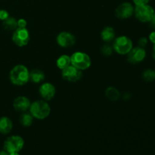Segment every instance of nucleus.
Masks as SVG:
<instances>
[{"label": "nucleus", "mask_w": 155, "mask_h": 155, "mask_svg": "<svg viewBox=\"0 0 155 155\" xmlns=\"http://www.w3.org/2000/svg\"><path fill=\"white\" fill-rule=\"evenodd\" d=\"M152 57L154 58L155 60V44H154V47H153V51H152Z\"/></svg>", "instance_id": "c756f323"}, {"label": "nucleus", "mask_w": 155, "mask_h": 155, "mask_svg": "<svg viewBox=\"0 0 155 155\" xmlns=\"http://www.w3.org/2000/svg\"><path fill=\"white\" fill-rule=\"evenodd\" d=\"M30 39V32L27 28H17L12 34V41L18 47L27 45Z\"/></svg>", "instance_id": "0eeeda50"}, {"label": "nucleus", "mask_w": 155, "mask_h": 155, "mask_svg": "<svg viewBox=\"0 0 155 155\" xmlns=\"http://www.w3.org/2000/svg\"><path fill=\"white\" fill-rule=\"evenodd\" d=\"M134 9L131 3L124 2L117 8L115 15L119 19H127L134 14Z\"/></svg>", "instance_id": "9b49d317"}, {"label": "nucleus", "mask_w": 155, "mask_h": 155, "mask_svg": "<svg viewBox=\"0 0 155 155\" xmlns=\"http://www.w3.org/2000/svg\"><path fill=\"white\" fill-rule=\"evenodd\" d=\"M149 40L151 43L155 44V31L151 32L149 34Z\"/></svg>", "instance_id": "bb28decb"}, {"label": "nucleus", "mask_w": 155, "mask_h": 155, "mask_svg": "<svg viewBox=\"0 0 155 155\" xmlns=\"http://www.w3.org/2000/svg\"><path fill=\"white\" fill-rule=\"evenodd\" d=\"M29 110L33 118L37 120H44L49 116L51 107L48 103L45 100H37L30 104Z\"/></svg>", "instance_id": "f03ea898"}, {"label": "nucleus", "mask_w": 155, "mask_h": 155, "mask_svg": "<svg viewBox=\"0 0 155 155\" xmlns=\"http://www.w3.org/2000/svg\"><path fill=\"white\" fill-rule=\"evenodd\" d=\"M13 128L12 121L7 117H2L0 118V133L8 134Z\"/></svg>", "instance_id": "4468645a"}, {"label": "nucleus", "mask_w": 155, "mask_h": 155, "mask_svg": "<svg viewBox=\"0 0 155 155\" xmlns=\"http://www.w3.org/2000/svg\"><path fill=\"white\" fill-rule=\"evenodd\" d=\"M71 65L80 71H85L90 68L92 61L89 55L83 51H76L71 56Z\"/></svg>", "instance_id": "7ed1b4c3"}, {"label": "nucleus", "mask_w": 155, "mask_h": 155, "mask_svg": "<svg viewBox=\"0 0 155 155\" xmlns=\"http://www.w3.org/2000/svg\"><path fill=\"white\" fill-rule=\"evenodd\" d=\"M30 99L27 97L23 96H18L14 100L13 102V107L15 110L19 112H26L27 110H29L30 107Z\"/></svg>", "instance_id": "ddd939ff"}, {"label": "nucleus", "mask_w": 155, "mask_h": 155, "mask_svg": "<svg viewBox=\"0 0 155 155\" xmlns=\"http://www.w3.org/2000/svg\"><path fill=\"white\" fill-rule=\"evenodd\" d=\"M71 64V56L67 55V54L61 55L56 61V65H57L58 68H59L61 71L69 67Z\"/></svg>", "instance_id": "6ab92c4d"}, {"label": "nucleus", "mask_w": 155, "mask_h": 155, "mask_svg": "<svg viewBox=\"0 0 155 155\" xmlns=\"http://www.w3.org/2000/svg\"><path fill=\"white\" fill-rule=\"evenodd\" d=\"M133 3L136 5V6L137 5H147L148 4L150 0H133Z\"/></svg>", "instance_id": "a878e982"}, {"label": "nucleus", "mask_w": 155, "mask_h": 155, "mask_svg": "<svg viewBox=\"0 0 155 155\" xmlns=\"http://www.w3.org/2000/svg\"><path fill=\"white\" fill-rule=\"evenodd\" d=\"M45 80V74L41 70L35 69L30 72V80L33 83H39Z\"/></svg>", "instance_id": "dca6fc26"}, {"label": "nucleus", "mask_w": 155, "mask_h": 155, "mask_svg": "<svg viewBox=\"0 0 155 155\" xmlns=\"http://www.w3.org/2000/svg\"><path fill=\"white\" fill-rule=\"evenodd\" d=\"M61 76L64 80L71 83H75L83 77V72L71 64L65 69L62 70Z\"/></svg>", "instance_id": "6e6552de"}, {"label": "nucleus", "mask_w": 155, "mask_h": 155, "mask_svg": "<svg viewBox=\"0 0 155 155\" xmlns=\"http://www.w3.org/2000/svg\"><path fill=\"white\" fill-rule=\"evenodd\" d=\"M9 17V13L6 10H1L0 9V20L1 21H5Z\"/></svg>", "instance_id": "b1692460"}, {"label": "nucleus", "mask_w": 155, "mask_h": 155, "mask_svg": "<svg viewBox=\"0 0 155 155\" xmlns=\"http://www.w3.org/2000/svg\"><path fill=\"white\" fill-rule=\"evenodd\" d=\"M105 95L108 100L111 101H117L120 97V93L117 89L113 86L107 88L105 90Z\"/></svg>", "instance_id": "a211bd4d"}, {"label": "nucleus", "mask_w": 155, "mask_h": 155, "mask_svg": "<svg viewBox=\"0 0 155 155\" xmlns=\"http://www.w3.org/2000/svg\"><path fill=\"white\" fill-rule=\"evenodd\" d=\"M57 43L62 48H69L73 46L76 42V38L73 33L70 32H61L57 36Z\"/></svg>", "instance_id": "9d476101"}, {"label": "nucleus", "mask_w": 155, "mask_h": 155, "mask_svg": "<svg viewBox=\"0 0 155 155\" xmlns=\"http://www.w3.org/2000/svg\"><path fill=\"white\" fill-rule=\"evenodd\" d=\"M27 22L24 18H20L18 20V28H27Z\"/></svg>", "instance_id": "5701e85b"}, {"label": "nucleus", "mask_w": 155, "mask_h": 155, "mask_svg": "<svg viewBox=\"0 0 155 155\" xmlns=\"http://www.w3.org/2000/svg\"><path fill=\"white\" fill-rule=\"evenodd\" d=\"M155 11L149 5L136 6L134 14L136 18L142 23H148L151 21Z\"/></svg>", "instance_id": "423d86ee"}, {"label": "nucleus", "mask_w": 155, "mask_h": 155, "mask_svg": "<svg viewBox=\"0 0 155 155\" xmlns=\"http://www.w3.org/2000/svg\"><path fill=\"white\" fill-rule=\"evenodd\" d=\"M146 57V51L142 47H133L131 51L127 54V61L130 64H136L143 61Z\"/></svg>", "instance_id": "1a4fd4ad"}, {"label": "nucleus", "mask_w": 155, "mask_h": 155, "mask_svg": "<svg viewBox=\"0 0 155 155\" xmlns=\"http://www.w3.org/2000/svg\"><path fill=\"white\" fill-rule=\"evenodd\" d=\"M24 146V140L21 136H12L7 138L5 141L3 148L4 150L10 153L18 152L19 153L23 149Z\"/></svg>", "instance_id": "39448f33"}, {"label": "nucleus", "mask_w": 155, "mask_h": 155, "mask_svg": "<svg viewBox=\"0 0 155 155\" xmlns=\"http://www.w3.org/2000/svg\"><path fill=\"white\" fill-rule=\"evenodd\" d=\"M33 121V117L28 112H24L20 117V124L24 127H29L32 125Z\"/></svg>", "instance_id": "aec40b11"}, {"label": "nucleus", "mask_w": 155, "mask_h": 155, "mask_svg": "<svg viewBox=\"0 0 155 155\" xmlns=\"http://www.w3.org/2000/svg\"><path fill=\"white\" fill-rule=\"evenodd\" d=\"M112 47L115 52L121 55H125L131 51L133 48V44L128 36H120L115 38Z\"/></svg>", "instance_id": "20e7f679"}, {"label": "nucleus", "mask_w": 155, "mask_h": 155, "mask_svg": "<svg viewBox=\"0 0 155 155\" xmlns=\"http://www.w3.org/2000/svg\"><path fill=\"white\" fill-rule=\"evenodd\" d=\"M39 95L45 101H50L54 97L56 93L55 87L51 83H44L40 86L39 89Z\"/></svg>", "instance_id": "f8f14e48"}, {"label": "nucleus", "mask_w": 155, "mask_h": 155, "mask_svg": "<svg viewBox=\"0 0 155 155\" xmlns=\"http://www.w3.org/2000/svg\"><path fill=\"white\" fill-rule=\"evenodd\" d=\"M115 36H116L115 30L111 27H104L101 33V39L105 42H110L114 40Z\"/></svg>", "instance_id": "2eb2a0df"}, {"label": "nucleus", "mask_w": 155, "mask_h": 155, "mask_svg": "<svg viewBox=\"0 0 155 155\" xmlns=\"http://www.w3.org/2000/svg\"><path fill=\"white\" fill-rule=\"evenodd\" d=\"M0 155H8V153L6 152L5 151H0Z\"/></svg>", "instance_id": "c85d7f7f"}, {"label": "nucleus", "mask_w": 155, "mask_h": 155, "mask_svg": "<svg viewBox=\"0 0 155 155\" xmlns=\"http://www.w3.org/2000/svg\"><path fill=\"white\" fill-rule=\"evenodd\" d=\"M9 79L12 84L15 86H24L30 80V71L25 65L18 64L11 70Z\"/></svg>", "instance_id": "f257e3e1"}, {"label": "nucleus", "mask_w": 155, "mask_h": 155, "mask_svg": "<svg viewBox=\"0 0 155 155\" xmlns=\"http://www.w3.org/2000/svg\"><path fill=\"white\" fill-rule=\"evenodd\" d=\"M2 26L5 30L8 31H15L18 28V20L14 17L9 16L7 19L3 21Z\"/></svg>", "instance_id": "f3484780"}, {"label": "nucleus", "mask_w": 155, "mask_h": 155, "mask_svg": "<svg viewBox=\"0 0 155 155\" xmlns=\"http://www.w3.org/2000/svg\"><path fill=\"white\" fill-rule=\"evenodd\" d=\"M148 40L147 38L142 37L141 39H139V46L142 47V48H145L147 45V44H148Z\"/></svg>", "instance_id": "393cba45"}, {"label": "nucleus", "mask_w": 155, "mask_h": 155, "mask_svg": "<svg viewBox=\"0 0 155 155\" xmlns=\"http://www.w3.org/2000/svg\"><path fill=\"white\" fill-rule=\"evenodd\" d=\"M142 78L146 82H152L155 80V71L147 69L142 74Z\"/></svg>", "instance_id": "412c9836"}, {"label": "nucleus", "mask_w": 155, "mask_h": 155, "mask_svg": "<svg viewBox=\"0 0 155 155\" xmlns=\"http://www.w3.org/2000/svg\"><path fill=\"white\" fill-rule=\"evenodd\" d=\"M149 23H150V24H151V25L153 27H155V12H154V15H153L152 19H151V21H150Z\"/></svg>", "instance_id": "cd10ccee"}, {"label": "nucleus", "mask_w": 155, "mask_h": 155, "mask_svg": "<svg viewBox=\"0 0 155 155\" xmlns=\"http://www.w3.org/2000/svg\"><path fill=\"white\" fill-rule=\"evenodd\" d=\"M113 50H114L113 47L110 46V45L106 44V45H104L102 47H101V54H104V55L109 56L110 55V54H112V53H113Z\"/></svg>", "instance_id": "4be33fe9"}, {"label": "nucleus", "mask_w": 155, "mask_h": 155, "mask_svg": "<svg viewBox=\"0 0 155 155\" xmlns=\"http://www.w3.org/2000/svg\"><path fill=\"white\" fill-rule=\"evenodd\" d=\"M8 155H20V154L18 152H15V153H10V154H8Z\"/></svg>", "instance_id": "7c9ffc66"}]
</instances>
